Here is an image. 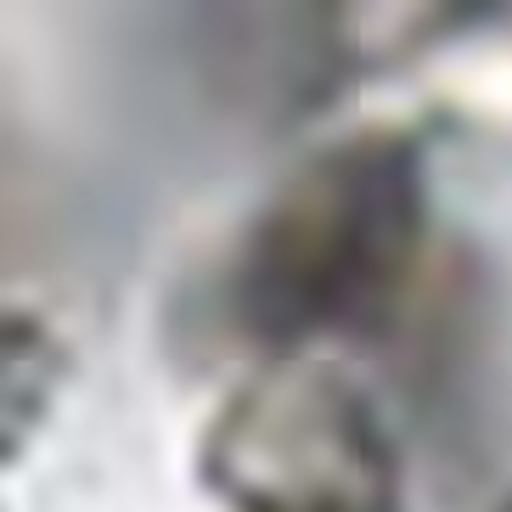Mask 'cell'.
Returning <instances> with one entry per match:
<instances>
[{
    "instance_id": "obj_1",
    "label": "cell",
    "mask_w": 512,
    "mask_h": 512,
    "mask_svg": "<svg viewBox=\"0 0 512 512\" xmlns=\"http://www.w3.org/2000/svg\"><path fill=\"white\" fill-rule=\"evenodd\" d=\"M434 248L422 130L361 124L276 181L231 259V316L276 355L377 344L406 321Z\"/></svg>"
},
{
    "instance_id": "obj_2",
    "label": "cell",
    "mask_w": 512,
    "mask_h": 512,
    "mask_svg": "<svg viewBox=\"0 0 512 512\" xmlns=\"http://www.w3.org/2000/svg\"><path fill=\"white\" fill-rule=\"evenodd\" d=\"M197 479L226 512H406L400 445L332 355H276L214 406Z\"/></svg>"
},
{
    "instance_id": "obj_3",
    "label": "cell",
    "mask_w": 512,
    "mask_h": 512,
    "mask_svg": "<svg viewBox=\"0 0 512 512\" xmlns=\"http://www.w3.org/2000/svg\"><path fill=\"white\" fill-rule=\"evenodd\" d=\"M501 512H512V496H507V507H501Z\"/></svg>"
}]
</instances>
